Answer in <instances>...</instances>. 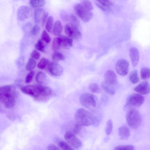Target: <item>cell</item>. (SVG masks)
<instances>
[{
  "label": "cell",
  "mask_w": 150,
  "mask_h": 150,
  "mask_svg": "<svg viewBox=\"0 0 150 150\" xmlns=\"http://www.w3.org/2000/svg\"><path fill=\"white\" fill-rule=\"evenodd\" d=\"M47 67L50 72L54 76H60L63 71L62 67L58 63L53 62L49 63Z\"/></svg>",
  "instance_id": "cell-11"
},
{
  "label": "cell",
  "mask_w": 150,
  "mask_h": 150,
  "mask_svg": "<svg viewBox=\"0 0 150 150\" xmlns=\"http://www.w3.org/2000/svg\"><path fill=\"white\" fill-rule=\"evenodd\" d=\"M81 4L88 10L91 11L93 9L91 2L89 0H82Z\"/></svg>",
  "instance_id": "cell-34"
},
{
  "label": "cell",
  "mask_w": 150,
  "mask_h": 150,
  "mask_svg": "<svg viewBox=\"0 0 150 150\" xmlns=\"http://www.w3.org/2000/svg\"><path fill=\"white\" fill-rule=\"evenodd\" d=\"M53 21L52 16H50L48 17L46 23L45 28L50 33L52 30Z\"/></svg>",
  "instance_id": "cell-29"
},
{
  "label": "cell",
  "mask_w": 150,
  "mask_h": 150,
  "mask_svg": "<svg viewBox=\"0 0 150 150\" xmlns=\"http://www.w3.org/2000/svg\"><path fill=\"white\" fill-rule=\"evenodd\" d=\"M144 100V97L140 94L134 93L131 95L127 98L126 105L131 108L138 107L141 106Z\"/></svg>",
  "instance_id": "cell-7"
},
{
  "label": "cell",
  "mask_w": 150,
  "mask_h": 150,
  "mask_svg": "<svg viewBox=\"0 0 150 150\" xmlns=\"http://www.w3.org/2000/svg\"><path fill=\"white\" fill-rule=\"evenodd\" d=\"M20 88L23 93L33 97L39 102L47 100L52 94V91L49 87L40 85L21 86Z\"/></svg>",
  "instance_id": "cell-1"
},
{
  "label": "cell",
  "mask_w": 150,
  "mask_h": 150,
  "mask_svg": "<svg viewBox=\"0 0 150 150\" xmlns=\"http://www.w3.org/2000/svg\"><path fill=\"white\" fill-rule=\"evenodd\" d=\"M100 4L104 7H108L112 5L110 0H96Z\"/></svg>",
  "instance_id": "cell-39"
},
{
  "label": "cell",
  "mask_w": 150,
  "mask_h": 150,
  "mask_svg": "<svg viewBox=\"0 0 150 150\" xmlns=\"http://www.w3.org/2000/svg\"><path fill=\"white\" fill-rule=\"evenodd\" d=\"M16 94V88L13 85H8L0 87V100L4 104L15 99Z\"/></svg>",
  "instance_id": "cell-4"
},
{
  "label": "cell",
  "mask_w": 150,
  "mask_h": 150,
  "mask_svg": "<svg viewBox=\"0 0 150 150\" xmlns=\"http://www.w3.org/2000/svg\"><path fill=\"white\" fill-rule=\"evenodd\" d=\"M52 28V33L55 35L59 36L61 35L63 30V27L60 21H56Z\"/></svg>",
  "instance_id": "cell-18"
},
{
  "label": "cell",
  "mask_w": 150,
  "mask_h": 150,
  "mask_svg": "<svg viewBox=\"0 0 150 150\" xmlns=\"http://www.w3.org/2000/svg\"><path fill=\"white\" fill-rule=\"evenodd\" d=\"M118 134L120 138L122 140L127 139L129 137L130 131L128 127L122 126L118 129Z\"/></svg>",
  "instance_id": "cell-17"
},
{
  "label": "cell",
  "mask_w": 150,
  "mask_h": 150,
  "mask_svg": "<svg viewBox=\"0 0 150 150\" xmlns=\"http://www.w3.org/2000/svg\"><path fill=\"white\" fill-rule=\"evenodd\" d=\"M82 126L77 123L75 125L74 129V132L76 134H80L82 130Z\"/></svg>",
  "instance_id": "cell-40"
},
{
  "label": "cell",
  "mask_w": 150,
  "mask_h": 150,
  "mask_svg": "<svg viewBox=\"0 0 150 150\" xmlns=\"http://www.w3.org/2000/svg\"><path fill=\"white\" fill-rule=\"evenodd\" d=\"M35 79L36 81L38 83L40 84L43 83L46 81L47 76L44 72L40 71L37 74Z\"/></svg>",
  "instance_id": "cell-23"
},
{
  "label": "cell",
  "mask_w": 150,
  "mask_h": 150,
  "mask_svg": "<svg viewBox=\"0 0 150 150\" xmlns=\"http://www.w3.org/2000/svg\"><path fill=\"white\" fill-rule=\"evenodd\" d=\"M150 71L149 69L146 67L142 68L140 71V76L142 80L147 79L149 78Z\"/></svg>",
  "instance_id": "cell-26"
},
{
  "label": "cell",
  "mask_w": 150,
  "mask_h": 150,
  "mask_svg": "<svg viewBox=\"0 0 150 150\" xmlns=\"http://www.w3.org/2000/svg\"><path fill=\"white\" fill-rule=\"evenodd\" d=\"M129 65L128 62L125 59H119L117 61L115 65L117 73L122 76L126 75L128 72Z\"/></svg>",
  "instance_id": "cell-10"
},
{
  "label": "cell",
  "mask_w": 150,
  "mask_h": 150,
  "mask_svg": "<svg viewBox=\"0 0 150 150\" xmlns=\"http://www.w3.org/2000/svg\"><path fill=\"white\" fill-rule=\"evenodd\" d=\"M58 37L60 40L61 47L69 50L72 46L73 40L72 38L61 35Z\"/></svg>",
  "instance_id": "cell-16"
},
{
  "label": "cell",
  "mask_w": 150,
  "mask_h": 150,
  "mask_svg": "<svg viewBox=\"0 0 150 150\" xmlns=\"http://www.w3.org/2000/svg\"><path fill=\"white\" fill-rule=\"evenodd\" d=\"M48 16V12H45L41 21V23L42 26H44L47 20Z\"/></svg>",
  "instance_id": "cell-44"
},
{
  "label": "cell",
  "mask_w": 150,
  "mask_h": 150,
  "mask_svg": "<svg viewBox=\"0 0 150 150\" xmlns=\"http://www.w3.org/2000/svg\"><path fill=\"white\" fill-rule=\"evenodd\" d=\"M41 39L47 43H50L51 40V39L47 32L45 30H43L42 33Z\"/></svg>",
  "instance_id": "cell-35"
},
{
  "label": "cell",
  "mask_w": 150,
  "mask_h": 150,
  "mask_svg": "<svg viewBox=\"0 0 150 150\" xmlns=\"http://www.w3.org/2000/svg\"><path fill=\"white\" fill-rule=\"evenodd\" d=\"M129 56L132 66L135 67L137 65L139 58V54L138 49L133 47L129 50Z\"/></svg>",
  "instance_id": "cell-15"
},
{
  "label": "cell",
  "mask_w": 150,
  "mask_h": 150,
  "mask_svg": "<svg viewBox=\"0 0 150 150\" xmlns=\"http://www.w3.org/2000/svg\"><path fill=\"white\" fill-rule=\"evenodd\" d=\"M89 88L90 91L93 93H99L101 92V90L99 85L96 83L91 84L89 86Z\"/></svg>",
  "instance_id": "cell-33"
},
{
  "label": "cell",
  "mask_w": 150,
  "mask_h": 150,
  "mask_svg": "<svg viewBox=\"0 0 150 150\" xmlns=\"http://www.w3.org/2000/svg\"><path fill=\"white\" fill-rule=\"evenodd\" d=\"M101 86L102 88L109 94L112 95L115 94V90L113 86L104 81L102 83Z\"/></svg>",
  "instance_id": "cell-20"
},
{
  "label": "cell",
  "mask_w": 150,
  "mask_h": 150,
  "mask_svg": "<svg viewBox=\"0 0 150 150\" xmlns=\"http://www.w3.org/2000/svg\"><path fill=\"white\" fill-rule=\"evenodd\" d=\"M129 78L130 81L133 84H135L139 81V78L137 70H134L131 73Z\"/></svg>",
  "instance_id": "cell-24"
},
{
  "label": "cell",
  "mask_w": 150,
  "mask_h": 150,
  "mask_svg": "<svg viewBox=\"0 0 150 150\" xmlns=\"http://www.w3.org/2000/svg\"><path fill=\"white\" fill-rule=\"evenodd\" d=\"M74 9L76 14L84 22L89 21L93 17L91 11L85 8L81 3L75 4Z\"/></svg>",
  "instance_id": "cell-6"
},
{
  "label": "cell",
  "mask_w": 150,
  "mask_h": 150,
  "mask_svg": "<svg viewBox=\"0 0 150 150\" xmlns=\"http://www.w3.org/2000/svg\"><path fill=\"white\" fill-rule=\"evenodd\" d=\"M48 59L46 58H42L37 65L38 67L41 69H45L46 67H48L49 63Z\"/></svg>",
  "instance_id": "cell-27"
},
{
  "label": "cell",
  "mask_w": 150,
  "mask_h": 150,
  "mask_svg": "<svg viewBox=\"0 0 150 150\" xmlns=\"http://www.w3.org/2000/svg\"><path fill=\"white\" fill-rule=\"evenodd\" d=\"M65 59L64 55L58 51H54L52 55V62L58 63L60 60H64Z\"/></svg>",
  "instance_id": "cell-22"
},
{
  "label": "cell",
  "mask_w": 150,
  "mask_h": 150,
  "mask_svg": "<svg viewBox=\"0 0 150 150\" xmlns=\"http://www.w3.org/2000/svg\"><path fill=\"white\" fill-rule=\"evenodd\" d=\"M126 121L131 127L136 129L140 125L142 118L139 112L137 110L131 108L129 110L126 115Z\"/></svg>",
  "instance_id": "cell-3"
},
{
  "label": "cell",
  "mask_w": 150,
  "mask_h": 150,
  "mask_svg": "<svg viewBox=\"0 0 150 150\" xmlns=\"http://www.w3.org/2000/svg\"><path fill=\"white\" fill-rule=\"evenodd\" d=\"M64 138L66 142L74 149H78L82 146V142L80 139L71 132H67L64 135Z\"/></svg>",
  "instance_id": "cell-8"
},
{
  "label": "cell",
  "mask_w": 150,
  "mask_h": 150,
  "mask_svg": "<svg viewBox=\"0 0 150 150\" xmlns=\"http://www.w3.org/2000/svg\"><path fill=\"white\" fill-rule=\"evenodd\" d=\"M30 8L28 6H22L18 8L17 11V18L20 21H24L29 17Z\"/></svg>",
  "instance_id": "cell-12"
},
{
  "label": "cell",
  "mask_w": 150,
  "mask_h": 150,
  "mask_svg": "<svg viewBox=\"0 0 150 150\" xmlns=\"http://www.w3.org/2000/svg\"><path fill=\"white\" fill-rule=\"evenodd\" d=\"M30 56L32 58L34 59L38 60L40 57V53L36 50H33L31 52Z\"/></svg>",
  "instance_id": "cell-41"
},
{
  "label": "cell",
  "mask_w": 150,
  "mask_h": 150,
  "mask_svg": "<svg viewBox=\"0 0 150 150\" xmlns=\"http://www.w3.org/2000/svg\"><path fill=\"white\" fill-rule=\"evenodd\" d=\"M59 147L64 150H73L74 149L67 142L63 141H59L58 143Z\"/></svg>",
  "instance_id": "cell-31"
},
{
  "label": "cell",
  "mask_w": 150,
  "mask_h": 150,
  "mask_svg": "<svg viewBox=\"0 0 150 150\" xmlns=\"http://www.w3.org/2000/svg\"><path fill=\"white\" fill-rule=\"evenodd\" d=\"M69 21L71 24L78 28L80 25V21L75 15L73 13L69 15Z\"/></svg>",
  "instance_id": "cell-30"
},
{
  "label": "cell",
  "mask_w": 150,
  "mask_h": 150,
  "mask_svg": "<svg viewBox=\"0 0 150 150\" xmlns=\"http://www.w3.org/2000/svg\"><path fill=\"white\" fill-rule=\"evenodd\" d=\"M35 75V72L31 71L26 75L25 79V82L27 83H30L32 81L33 76Z\"/></svg>",
  "instance_id": "cell-38"
},
{
  "label": "cell",
  "mask_w": 150,
  "mask_h": 150,
  "mask_svg": "<svg viewBox=\"0 0 150 150\" xmlns=\"http://www.w3.org/2000/svg\"><path fill=\"white\" fill-rule=\"evenodd\" d=\"M45 13V10L42 8H37L35 10L34 13V19L35 23H39L41 21L42 18Z\"/></svg>",
  "instance_id": "cell-19"
},
{
  "label": "cell",
  "mask_w": 150,
  "mask_h": 150,
  "mask_svg": "<svg viewBox=\"0 0 150 150\" xmlns=\"http://www.w3.org/2000/svg\"><path fill=\"white\" fill-rule=\"evenodd\" d=\"M113 128V123L110 119L108 120L106 123V127L105 129L106 133L107 134L109 135L112 132Z\"/></svg>",
  "instance_id": "cell-36"
},
{
  "label": "cell",
  "mask_w": 150,
  "mask_h": 150,
  "mask_svg": "<svg viewBox=\"0 0 150 150\" xmlns=\"http://www.w3.org/2000/svg\"><path fill=\"white\" fill-rule=\"evenodd\" d=\"M40 30V27L38 25H35L32 29L31 33L34 35H36L39 33Z\"/></svg>",
  "instance_id": "cell-42"
},
{
  "label": "cell",
  "mask_w": 150,
  "mask_h": 150,
  "mask_svg": "<svg viewBox=\"0 0 150 150\" xmlns=\"http://www.w3.org/2000/svg\"><path fill=\"white\" fill-rule=\"evenodd\" d=\"M29 3L32 8H37L44 6L46 2L45 0H31Z\"/></svg>",
  "instance_id": "cell-21"
},
{
  "label": "cell",
  "mask_w": 150,
  "mask_h": 150,
  "mask_svg": "<svg viewBox=\"0 0 150 150\" xmlns=\"http://www.w3.org/2000/svg\"><path fill=\"white\" fill-rule=\"evenodd\" d=\"M76 123L82 126H89L95 124L97 122L96 117L89 111L83 108L78 109L74 114Z\"/></svg>",
  "instance_id": "cell-2"
},
{
  "label": "cell",
  "mask_w": 150,
  "mask_h": 150,
  "mask_svg": "<svg viewBox=\"0 0 150 150\" xmlns=\"http://www.w3.org/2000/svg\"><path fill=\"white\" fill-rule=\"evenodd\" d=\"M64 31L67 35L72 39L78 40L81 36V33L78 28L71 23L67 24L65 25Z\"/></svg>",
  "instance_id": "cell-9"
},
{
  "label": "cell",
  "mask_w": 150,
  "mask_h": 150,
  "mask_svg": "<svg viewBox=\"0 0 150 150\" xmlns=\"http://www.w3.org/2000/svg\"><path fill=\"white\" fill-rule=\"evenodd\" d=\"M61 17L62 20L64 21H69V15L65 12H62L61 13Z\"/></svg>",
  "instance_id": "cell-43"
},
{
  "label": "cell",
  "mask_w": 150,
  "mask_h": 150,
  "mask_svg": "<svg viewBox=\"0 0 150 150\" xmlns=\"http://www.w3.org/2000/svg\"><path fill=\"white\" fill-rule=\"evenodd\" d=\"M36 49L42 52L45 51V47L43 41L42 39H39L35 45Z\"/></svg>",
  "instance_id": "cell-32"
},
{
  "label": "cell",
  "mask_w": 150,
  "mask_h": 150,
  "mask_svg": "<svg viewBox=\"0 0 150 150\" xmlns=\"http://www.w3.org/2000/svg\"><path fill=\"white\" fill-rule=\"evenodd\" d=\"M104 81L113 86L116 85L117 82V76L114 71L108 70L104 75Z\"/></svg>",
  "instance_id": "cell-14"
},
{
  "label": "cell",
  "mask_w": 150,
  "mask_h": 150,
  "mask_svg": "<svg viewBox=\"0 0 150 150\" xmlns=\"http://www.w3.org/2000/svg\"><path fill=\"white\" fill-rule=\"evenodd\" d=\"M61 47V42L58 36L54 38L52 43V50L54 51H58Z\"/></svg>",
  "instance_id": "cell-25"
},
{
  "label": "cell",
  "mask_w": 150,
  "mask_h": 150,
  "mask_svg": "<svg viewBox=\"0 0 150 150\" xmlns=\"http://www.w3.org/2000/svg\"><path fill=\"white\" fill-rule=\"evenodd\" d=\"M114 150H134V147L132 145H121L115 147Z\"/></svg>",
  "instance_id": "cell-37"
},
{
  "label": "cell",
  "mask_w": 150,
  "mask_h": 150,
  "mask_svg": "<svg viewBox=\"0 0 150 150\" xmlns=\"http://www.w3.org/2000/svg\"><path fill=\"white\" fill-rule=\"evenodd\" d=\"M134 90L141 94H148L150 91L149 83L146 81H143L137 86L134 88Z\"/></svg>",
  "instance_id": "cell-13"
},
{
  "label": "cell",
  "mask_w": 150,
  "mask_h": 150,
  "mask_svg": "<svg viewBox=\"0 0 150 150\" xmlns=\"http://www.w3.org/2000/svg\"><path fill=\"white\" fill-rule=\"evenodd\" d=\"M36 62L32 58L28 59L25 66V69L28 71H31L34 69L36 66Z\"/></svg>",
  "instance_id": "cell-28"
},
{
  "label": "cell",
  "mask_w": 150,
  "mask_h": 150,
  "mask_svg": "<svg viewBox=\"0 0 150 150\" xmlns=\"http://www.w3.org/2000/svg\"><path fill=\"white\" fill-rule=\"evenodd\" d=\"M81 104L85 107L91 110H93L96 105V98L93 95L89 93H84L80 97Z\"/></svg>",
  "instance_id": "cell-5"
},
{
  "label": "cell",
  "mask_w": 150,
  "mask_h": 150,
  "mask_svg": "<svg viewBox=\"0 0 150 150\" xmlns=\"http://www.w3.org/2000/svg\"><path fill=\"white\" fill-rule=\"evenodd\" d=\"M47 149L50 150H58L60 149L59 147L53 144H50L47 147Z\"/></svg>",
  "instance_id": "cell-45"
}]
</instances>
